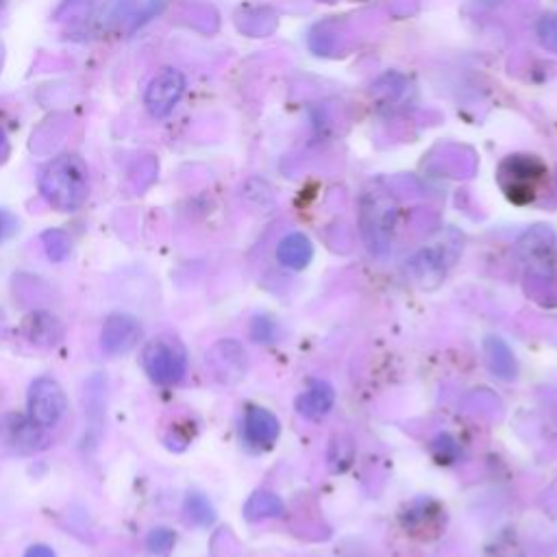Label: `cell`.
<instances>
[{
	"instance_id": "277c9868",
	"label": "cell",
	"mask_w": 557,
	"mask_h": 557,
	"mask_svg": "<svg viewBox=\"0 0 557 557\" xmlns=\"http://www.w3.org/2000/svg\"><path fill=\"white\" fill-rule=\"evenodd\" d=\"M142 366L157 386H175L185 377V353L177 342L157 338L142 349Z\"/></svg>"
},
{
	"instance_id": "7402d4cb",
	"label": "cell",
	"mask_w": 557,
	"mask_h": 557,
	"mask_svg": "<svg viewBox=\"0 0 557 557\" xmlns=\"http://www.w3.org/2000/svg\"><path fill=\"white\" fill-rule=\"evenodd\" d=\"M24 557H55V551L48 544H31Z\"/></svg>"
},
{
	"instance_id": "9c48e42d",
	"label": "cell",
	"mask_w": 557,
	"mask_h": 557,
	"mask_svg": "<svg viewBox=\"0 0 557 557\" xmlns=\"http://www.w3.org/2000/svg\"><path fill=\"white\" fill-rule=\"evenodd\" d=\"M521 255L525 262L542 272L553 270L557 264V240L553 229L547 225H536L521 238Z\"/></svg>"
},
{
	"instance_id": "7a4b0ae2",
	"label": "cell",
	"mask_w": 557,
	"mask_h": 557,
	"mask_svg": "<svg viewBox=\"0 0 557 557\" xmlns=\"http://www.w3.org/2000/svg\"><path fill=\"white\" fill-rule=\"evenodd\" d=\"M547 175V168L534 155H510L505 157L497 179L505 196L516 205H527L536 198L540 185Z\"/></svg>"
},
{
	"instance_id": "ba28073f",
	"label": "cell",
	"mask_w": 557,
	"mask_h": 557,
	"mask_svg": "<svg viewBox=\"0 0 557 557\" xmlns=\"http://www.w3.org/2000/svg\"><path fill=\"white\" fill-rule=\"evenodd\" d=\"M140 320L131 314H111L107 316L101 331V346L111 357L129 355L142 340Z\"/></svg>"
},
{
	"instance_id": "8fae6325",
	"label": "cell",
	"mask_w": 557,
	"mask_h": 557,
	"mask_svg": "<svg viewBox=\"0 0 557 557\" xmlns=\"http://www.w3.org/2000/svg\"><path fill=\"white\" fill-rule=\"evenodd\" d=\"M281 425L277 416L266 407L251 405L244 416V438L255 449H272L279 438Z\"/></svg>"
},
{
	"instance_id": "2e32d148",
	"label": "cell",
	"mask_w": 557,
	"mask_h": 557,
	"mask_svg": "<svg viewBox=\"0 0 557 557\" xmlns=\"http://www.w3.org/2000/svg\"><path fill=\"white\" fill-rule=\"evenodd\" d=\"M185 516H188V521L196 527H209L216 521V510L214 505L207 501V497L198 492H190L188 499H185Z\"/></svg>"
},
{
	"instance_id": "e0dca14e",
	"label": "cell",
	"mask_w": 557,
	"mask_h": 557,
	"mask_svg": "<svg viewBox=\"0 0 557 557\" xmlns=\"http://www.w3.org/2000/svg\"><path fill=\"white\" fill-rule=\"evenodd\" d=\"M42 244H44V251H46L48 259H53V262H64V259L70 257L72 240L66 231H61V229L44 231Z\"/></svg>"
},
{
	"instance_id": "7c38bea8",
	"label": "cell",
	"mask_w": 557,
	"mask_h": 557,
	"mask_svg": "<svg viewBox=\"0 0 557 557\" xmlns=\"http://www.w3.org/2000/svg\"><path fill=\"white\" fill-rule=\"evenodd\" d=\"M333 403H336V390H333L327 381H314L312 386L296 399V410L309 420H320L331 412Z\"/></svg>"
},
{
	"instance_id": "8992f818",
	"label": "cell",
	"mask_w": 557,
	"mask_h": 557,
	"mask_svg": "<svg viewBox=\"0 0 557 557\" xmlns=\"http://www.w3.org/2000/svg\"><path fill=\"white\" fill-rule=\"evenodd\" d=\"M29 416L37 425L46 429L57 427L59 420L66 416L68 399L64 388L53 377H40L31 383L29 388Z\"/></svg>"
},
{
	"instance_id": "52a82bcc",
	"label": "cell",
	"mask_w": 557,
	"mask_h": 557,
	"mask_svg": "<svg viewBox=\"0 0 557 557\" xmlns=\"http://www.w3.org/2000/svg\"><path fill=\"white\" fill-rule=\"evenodd\" d=\"M183 92H185L183 74L175 68L162 70L151 83H148V88H146L144 103H146L148 114H151L153 118H166L181 101Z\"/></svg>"
},
{
	"instance_id": "d6986e66",
	"label": "cell",
	"mask_w": 557,
	"mask_h": 557,
	"mask_svg": "<svg viewBox=\"0 0 557 557\" xmlns=\"http://www.w3.org/2000/svg\"><path fill=\"white\" fill-rule=\"evenodd\" d=\"M538 37L547 51L557 53V14L544 16L538 22Z\"/></svg>"
},
{
	"instance_id": "ac0fdd59",
	"label": "cell",
	"mask_w": 557,
	"mask_h": 557,
	"mask_svg": "<svg viewBox=\"0 0 557 557\" xmlns=\"http://www.w3.org/2000/svg\"><path fill=\"white\" fill-rule=\"evenodd\" d=\"M177 544V534L170 527H155L146 536V547L153 555H168Z\"/></svg>"
},
{
	"instance_id": "603a6c76",
	"label": "cell",
	"mask_w": 557,
	"mask_h": 557,
	"mask_svg": "<svg viewBox=\"0 0 557 557\" xmlns=\"http://www.w3.org/2000/svg\"><path fill=\"white\" fill-rule=\"evenodd\" d=\"M0 66H3V53H0Z\"/></svg>"
},
{
	"instance_id": "30bf717a",
	"label": "cell",
	"mask_w": 557,
	"mask_h": 557,
	"mask_svg": "<svg viewBox=\"0 0 557 557\" xmlns=\"http://www.w3.org/2000/svg\"><path fill=\"white\" fill-rule=\"evenodd\" d=\"M20 333L31 344L40 346V349H53L66 336V325L61 323V318L53 312H44V309H35L27 318L22 320Z\"/></svg>"
},
{
	"instance_id": "3957f363",
	"label": "cell",
	"mask_w": 557,
	"mask_h": 557,
	"mask_svg": "<svg viewBox=\"0 0 557 557\" xmlns=\"http://www.w3.org/2000/svg\"><path fill=\"white\" fill-rule=\"evenodd\" d=\"M396 207L383 192H366L362 198V231L368 249L383 255L390 249Z\"/></svg>"
},
{
	"instance_id": "ffe728a7",
	"label": "cell",
	"mask_w": 557,
	"mask_h": 557,
	"mask_svg": "<svg viewBox=\"0 0 557 557\" xmlns=\"http://www.w3.org/2000/svg\"><path fill=\"white\" fill-rule=\"evenodd\" d=\"M251 331H253V338L257 342H270L272 340V323H268V320L257 318Z\"/></svg>"
},
{
	"instance_id": "6da1fadb",
	"label": "cell",
	"mask_w": 557,
	"mask_h": 557,
	"mask_svg": "<svg viewBox=\"0 0 557 557\" xmlns=\"http://www.w3.org/2000/svg\"><path fill=\"white\" fill-rule=\"evenodd\" d=\"M40 192L59 212H77L90 196V170L79 155L64 153L40 175Z\"/></svg>"
},
{
	"instance_id": "44dd1931",
	"label": "cell",
	"mask_w": 557,
	"mask_h": 557,
	"mask_svg": "<svg viewBox=\"0 0 557 557\" xmlns=\"http://www.w3.org/2000/svg\"><path fill=\"white\" fill-rule=\"evenodd\" d=\"M14 229H16V220L0 209V242L9 238V235L14 233Z\"/></svg>"
},
{
	"instance_id": "cb8c5ba5",
	"label": "cell",
	"mask_w": 557,
	"mask_h": 557,
	"mask_svg": "<svg viewBox=\"0 0 557 557\" xmlns=\"http://www.w3.org/2000/svg\"><path fill=\"white\" fill-rule=\"evenodd\" d=\"M0 142H3V133H0Z\"/></svg>"
},
{
	"instance_id": "9a60e30c",
	"label": "cell",
	"mask_w": 557,
	"mask_h": 557,
	"mask_svg": "<svg viewBox=\"0 0 557 557\" xmlns=\"http://www.w3.org/2000/svg\"><path fill=\"white\" fill-rule=\"evenodd\" d=\"M484 351L488 357V366L497 377L501 379H514L516 377V360L510 346L501 338H488L484 342Z\"/></svg>"
},
{
	"instance_id": "5b68a950",
	"label": "cell",
	"mask_w": 557,
	"mask_h": 557,
	"mask_svg": "<svg viewBox=\"0 0 557 557\" xmlns=\"http://www.w3.org/2000/svg\"><path fill=\"white\" fill-rule=\"evenodd\" d=\"M0 444L11 453L33 455L48 449L51 438L46 427L37 425L31 416L7 414L0 418Z\"/></svg>"
},
{
	"instance_id": "5bb4252c",
	"label": "cell",
	"mask_w": 557,
	"mask_h": 557,
	"mask_svg": "<svg viewBox=\"0 0 557 557\" xmlns=\"http://www.w3.org/2000/svg\"><path fill=\"white\" fill-rule=\"evenodd\" d=\"M283 514V501L275 492L257 490L244 505V518L251 523L266 521V518H277Z\"/></svg>"
},
{
	"instance_id": "4fadbf2b",
	"label": "cell",
	"mask_w": 557,
	"mask_h": 557,
	"mask_svg": "<svg viewBox=\"0 0 557 557\" xmlns=\"http://www.w3.org/2000/svg\"><path fill=\"white\" fill-rule=\"evenodd\" d=\"M314 257V246L305 233H290L277 246V259L283 268L303 270Z\"/></svg>"
}]
</instances>
